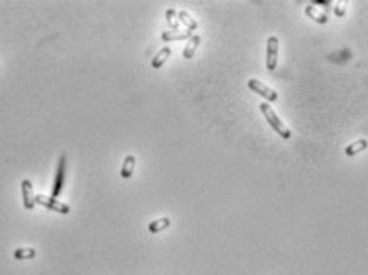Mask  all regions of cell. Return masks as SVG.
Segmentation results:
<instances>
[{"label": "cell", "mask_w": 368, "mask_h": 275, "mask_svg": "<svg viewBox=\"0 0 368 275\" xmlns=\"http://www.w3.org/2000/svg\"><path fill=\"white\" fill-rule=\"evenodd\" d=\"M259 109H261V111L263 113V116L268 121L270 126L276 130V134H280L282 139H291V135H292L291 130H289V128L278 118V115L273 111V109L268 105V102H262L261 105H259Z\"/></svg>", "instance_id": "6da1fadb"}, {"label": "cell", "mask_w": 368, "mask_h": 275, "mask_svg": "<svg viewBox=\"0 0 368 275\" xmlns=\"http://www.w3.org/2000/svg\"><path fill=\"white\" fill-rule=\"evenodd\" d=\"M35 204H40L41 207H45V208H48V210L56 212V213H62V215L70 213V207L67 204H64V202L54 199V197H46L43 194L35 196Z\"/></svg>", "instance_id": "7a4b0ae2"}, {"label": "cell", "mask_w": 368, "mask_h": 275, "mask_svg": "<svg viewBox=\"0 0 368 275\" xmlns=\"http://www.w3.org/2000/svg\"><path fill=\"white\" fill-rule=\"evenodd\" d=\"M65 167H67V156L62 154L59 158L57 163V170H56V177H54V184H53V191H51V197H59L60 191L64 188V182H65Z\"/></svg>", "instance_id": "3957f363"}, {"label": "cell", "mask_w": 368, "mask_h": 275, "mask_svg": "<svg viewBox=\"0 0 368 275\" xmlns=\"http://www.w3.org/2000/svg\"><path fill=\"white\" fill-rule=\"evenodd\" d=\"M278 51H280V40L278 37H268L267 40V70L273 72L276 69V65H278Z\"/></svg>", "instance_id": "277c9868"}, {"label": "cell", "mask_w": 368, "mask_h": 275, "mask_svg": "<svg viewBox=\"0 0 368 275\" xmlns=\"http://www.w3.org/2000/svg\"><path fill=\"white\" fill-rule=\"evenodd\" d=\"M248 88L251 89L252 92H256L257 95H262L263 99H267L268 102H275V100H278V94H276L275 89L265 86L263 83H261L256 78H251L248 81Z\"/></svg>", "instance_id": "5b68a950"}, {"label": "cell", "mask_w": 368, "mask_h": 275, "mask_svg": "<svg viewBox=\"0 0 368 275\" xmlns=\"http://www.w3.org/2000/svg\"><path fill=\"white\" fill-rule=\"evenodd\" d=\"M21 194H22V205L26 210H34L35 207V196H34V186L30 180L21 182Z\"/></svg>", "instance_id": "8992f818"}, {"label": "cell", "mask_w": 368, "mask_h": 275, "mask_svg": "<svg viewBox=\"0 0 368 275\" xmlns=\"http://www.w3.org/2000/svg\"><path fill=\"white\" fill-rule=\"evenodd\" d=\"M172 56V50L168 46H164L162 50L156 55L154 57H153V61H151V67H153L154 70H158V69H160L162 65H164L165 62H167V59Z\"/></svg>", "instance_id": "52a82bcc"}, {"label": "cell", "mask_w": 368, "mask_h": 275, "mask_svg": "<svg viewBox=\"0 0 368 275\" xmlns=\"http://www.w3.org/2000/svg\"><path fill=\"white\" fill-rule=\"evenodd\" d=\"M135 163H137V159H135L134 154H127V156L124 158L123 167H121V177H123V178H130L132 175H134Z\"/></svg>", "instance_id": "ba28073f"}, {"label": "cell", "mask_w": 368, "mask_h": 275, "mask_svg": "<svg viewBox=\"0 0 368 275\" xmlns=\"http://www.w3.org/2000/svg\"><path fill=\"white\" fill-rule=\"evenodd\" d=\"M170 224H172L170 218L164 217V218L151 221V223L148 224V231L151 232V234H158V232H162V231H165V229L170 228Z\"/></svg>", "instance_id": "9c48e42d"}, {"label": "cell", "mask_w": 368, "mask_h": 275, "mask_svg": "<svg viewBox=\"0 0 368 275\" xmlns=\"http://www.w3.org/2000/svg\"><path fill=\"white\" fill-rule=\"evenodd\" d=\"M200 41H202L200 35H192V37L189 38V41H188V45L184 46L183 57L184 59H192V57H194L197 48H198V45H200Z\"/></svg>", "instance_id": "30bf717a"}, {"label": "cell", "mask_w": 368, "mask_h": 275, "mask_svg": "<svg viewBox=\"0 0 368 275\" xmlns=\"http://www.w3.org/2000/svg\"><path fill=\"white\" fill-rule=\"evenodd\" d=\"M192 37V32L186 31V32H178V31H167L162 32L160 38L164 41H178V40H189Z\"/></svg>", "instance_id": "8fae6325"}, {"label": "cell", "mask_w": 368, "mask_h": 275, "mask_svg": "<svg viewBox=\"0 0 368 275\" xmlns=\"http://www.w3.org/2000/svg\"><path fill=\"white\" fill-rule=\"evenodd\" d=\"M368 148V142L365 140V139H360V140H357V142H354V143H351L349 147H346V149H345V154L346 156H355V154H359V153H362V151H365V149Z\"/></svg>", "instance_id": "7c38bea8"}, {"label": "cell", "mask_w": 368, "mask_h": 275, "mask_svg": "<svg viewBox=\"0 0 368 275\" xmlns=\"http://www.w3.org/2000/svg\"><path fill=\"white\" fill-rule=\"evenodd\" d=\"M13 256L18 261H27V259L35 258V256H37V252H35V248H16Z\"/></svg>", "instance_id": "4fadbf2b"}, {"label": "cell", "mask_w": 368, "mask_h": 275, "mask_svg": "<svg viewBox=\"0 0 368 275\" xmlns=\"http://www.w3.org/2000/svg\"><path fill=\"white\" fill-rule=\"evenodd\" d=\"M178 19H179V22H183L184 26L188 27V31H189V32L195 31V29L198 27L197 21H195V19H192V16H191L189 13H186V11H179V13H178Z\"/></svg>", "instance_id": "5bb4252c"}, {"label": "cell", "mask_w": 368, "mask_h": 275, "mask_svg": "<svg viewBox=\"0 0 368 275\" xmlns=\"http://www.w3.org/2000/svg\"><path fill=\"white\" fill-rule=\"evenodd\" d=\"M305 13H306V16H310L313 21H316L319 24H325V22H327V16H325L324 13H319L315 5H310V7H306Z\"/></svg>", "instance_id": "9a60e30c"}, {"label": "cell", "mask_w": 368, "mask_h": 275, "mask_svg": "<svg viewBox=\"0 0 368 275\" xmlns=\"http://www.w3.org/2000/svg\"><path fill=\"white\" fill-rule=\"evenodd\" d=\"M165 18H167V24H168V26H170L172 29H175V31H178V27H179V21L176 19V18H178V13H176V11H175L173 8L167 10Z\"/></svg>", "instance_id": "2e32d148"}, {"label": "cell", "mask_w": 368, "mask_h": 275, "mask_svg": "<svg viewBox=\"0 0 368 275\" xmlns=\"http://www.w3.org/2000/svg\"><path fill=\"white\" fill-rule=\"evenodd\" d=\"M332 2L329 0H316V2H313V5H330Z\"/></svg>", "instance_id": "e0dca14e"}]
</instances>
